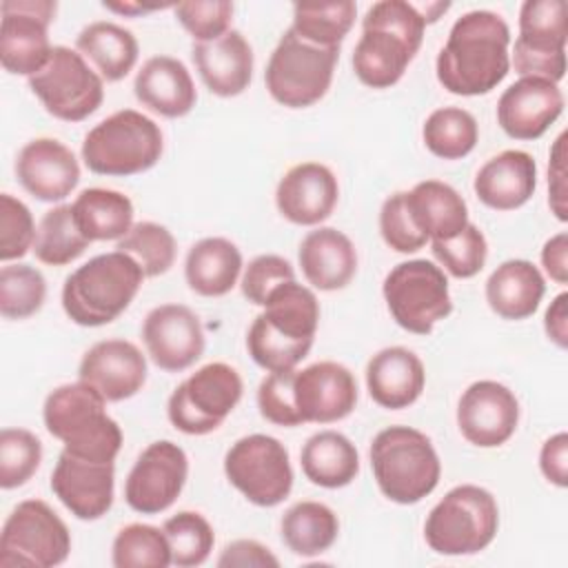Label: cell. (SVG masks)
I'll use <instances>...</instances> for the list:
<instances>
[{
    "instance_id": "cell-1",
    "label": "cell",
    "mask_w": 568,
    "mask_h": 568,
    "mask_svg": "<svg viewBox=\"0 0 568 568\" xmlns=\"http://www.w3.org/2000/svg\"><path fill=\"white\" fill-rule=\"evenodd\" d=\"M510 29L488 9L466 11L437 53V82L453 95L490 93L510 71Z\"/></svg>"
},
{
    "instance_id": "cell-2",
    "label": "cell",
    "mask_w": 568,
    "mask_h": 568,
    "mask_svg": "<svg viewBox=\"0 0 568 568\" xmlns=\"http://www.w3.org/2000/svg\"><path fill=\"white\" fill-rule=\"evenodd\" d=\"M246 333L248 355L268 373L293 371L311 351L320 326V302L300 282H284L266 297Z\"/></svg>"
},
{
    "instance_id": "cell-3",
    "label": "cell",
    "mask_w": 568,
    "mask_h": 568,
    "mask_svg": "<svg viewBox=\"0 0 568 568\" xmlns=\"http://www.w3.org/2000/svg\"><path fill=\"white\" fill-rule=\"evenodd\" d=\"M426 22L415 2L382 0L362 18V36L353 49V71L371 89L397 84L422 47Z\"/></svg>"
},
{
    "instance_id": "cell-4",
    "label": "cell",
    "mask_w": 568,
    "mask_h": 568,
    "mask_svg": "<svg viewBox=\"0 0 568 568\" xmlns=\"http://www.w3.org/2000/svg\"><path fill=\"white\" fill-rule=\"evenodd\" d=\"M44 428L62 442V450L113 464L122 448V430L106 413V399L89 384L73 382L53 388L42 406Z\"/></svg>"
},
{
    "instance_id": "cell-5",
    "label": "cell",
    "mask_w": 568,
    "mask_h": 568,
    "mask_svg": "<svg viewBox=\"0 0 568 568\" xmlns=\"http://www.w3.org/2000/svg\"><path fill=\"white\" fill-rule=\"evenodd\" d=\"M144 282L142 268L122 251L91 257L67 275L62 308L78 326H104L118 320Z\"/></svg>"
},
{
    "instance_id": "cell-6",
    "label": "cell",
    "mask_w": 568,
    "mask_h": 568,
    "mask_svg": "<svg viewBox=\"0 0 568 568\" xmlns=\"http://www.w3.org/2000/svg\"><path fill=\"white\" fill-rule=\"evenodd\" d=\"M368 455L377 488L395 504H417L439 484V455L430 437L417 428L388 426L379 430Z\"/></svg>"
},
{
    "instance_id": "cell-7",
    "label": "cell",
    "mask_w": 568,
    "mask_h": 568,
    "mask_svg": "<svg viewBox=\"0 0 568 568\" xmlns=\"http://www.w3.org/2000/svg\"><path fill=\"white\" fill-rule=\"evenodd\" d=\"M162 151V129L149 115L122 109L89 129L80 153L91 173L126 178L153 169Z\"/></svg>"
},
{
    "instance_id": "cell-8",
    "label": "cell",
    "mask_w": 568,
    "mask_h": 568,
    "mask_svg": "<svg viewBox=\"0 0 568 568\" xmlns=\"http://www.w3.org/2000/svg\"><path fill=\"white\" fill-rule=\"evenodd\" d=\"M497 528L499 506L493 493L475 484H459L430 508L424 539L437 555H477L493 544Z\"/></svg>"
},
{
    "instance_id": "cell-9",
    "label": "cell",
    "mask_w": 568,
    "mask_h": 568,
    "mask_svg": "<svg viewBox=\"0 0 568 568\" xmlns=\"http://www.w3.org/2000/svg\"><path fill=\"white\" fill-rule=\"evenodd\" d=\"M337 60L339 47L311 44L288 29L266 62V91L282 106L306 109L331 89Z\"/></svg>"
},
{
    "instance_id": "cell-10",
    "label": "cell",
    "mask_w": 568,
    "mask_h": 568,
    "mask_svg": "<svg viewBox=\"0 0 568 568\" xmlns=\"http://www.w3.org/2000/svg\"><path fill=\"white\" fill-rule=\"evenodd\" d=\"M382 295L395 324L415 335H430L435 324L453 313L448 277L430 260L393 266L384 277Z\"/></svg>"
},
{
    "instance_id": "cell-11",
    "label": "cell",
    "mask_w": 568,
    "mask_h": 568,
    "mask_svg": "<svg viewBox=\"0 0 568 568\" xmlns=\"http://www.w3.org/2000/svg\"><path fill=\"white\" fill-rule=\"evenodd\" d=\"M242 393V377L231 364H204L171 393L169 422L184 435H209L233 413Z\"/></svg>"
},
{
    "instance_id": "cell-12",
    "label": "cell",
    "mask_w": 568,
    "mask_h": 568,
    "mask_svg": "<svg viewBox=\"0 0 568 568\" xmlns=\"http://www.w3.org/2000/svg\"><path fill=\"white\" fill-rule=\"evenodd\" d=\"M69 552L71 532L47 501L24 499L9 513L0 532L2 568H51Z\"/></svg>"
},
{
    "instance_id": "cell-13",
    "label": "cell",
    "mask_w": 568,
    "mask_h": 568,
    "mask_svg": "<svg viewBox=\"0 0 568 568\" xmlns=\"http://www.w3.org/2000/svg\"><path fill=\"white\" fill-rule=\"evenodd\" d=\"M31 93L44 111L64 122H82L104 100V80L93 71L80 51L58 44L49 62L29 78Z\"/></svg>"
},
{
    "instance_id": "cell-14",
    "label": "cell",
    "mask_w": 568,
    "mask_h": 568,
    "mask_svg": "<svg viewBox=\"0 0 568 568\" xmlns=\"http://www.w3.org/2000/svg\"><path fill=\"white\" fill-rule=\"evenodd\" d=\"M224 475L251 504L273 508L293 488V468L286 446L264 433L240 437L224 455Z\"/></svg>"
},
{
    "instance_id": "cell-15",
    "label": "cell",
    "mask_w": 568,
    "mask_h": 568,
    "mask_svg": "<svg viewBox=\"0 0 568 568\" xmlns=\"http://www.w3.org/2000/svg\"><path fill=\"white\" fill-rule=\"evenodd\" d=\"M568 11L564 0H526L519 9L510 67L515 73L535 75L559 84L566 75Z\"/></svg>"
},
{
    "instance_id": "cell-16",
    "label": "cell",
    "mask_w": 568,
    "mask_h": 568,
    "mask_svg": "<svg viewBox=\"0 0 568 568\" xmlns=\"http://www.w3.org/2000/svg\"><path fill=\"white\" fill-rule=\"evenodd\" d=\"M0 62L7 73L36 75L51 58L49 24L58 11L51 0H4L0 4Z\"/></svg>"
},
{
    "instance_id": "cell-17",
    "label": "cell",
    "mask_w": 568,
    "mask_h": 568,
    "mask_svg": "<svg viewBox=\"0 0 568 568\" xmlns=\"http://www.w3.org/2000/svg\"><path fill=\"white\" fill-rule=\"evenodd\" d=\"M189 477L186 453L171 439L149 444L124 481V501L142 515L164 513L175 504Z\"/></svg>"
},
{
    "instance_id": "cell-18",
    "label": "cell",
    "mask_w": 568,
    "mask_h": 568,
    "mask_svg": "<svg viewBox=\"0 0 568 568\" xmlns=\"http://www.w3.org/2000/svg\"><path fill=\"white\" fill-rule=\"evenodd\" d=\"M519 424V402L515 393L495 382H473L457 402V426L462 437L477 448L506 444Z\"/></svg>"
},
{
    "instance_id": "cell-19",
    "label": "cell",
    "mask_w": 568,
    "mask_h": 568,
    "mask_svg": "<svg viewBox=\"0 0 568 568\" xmlns=\"http://www.w3.org/2000/svg\"><path fill=\"white\" fill-rule=\"evenodd\" d=\"M142 342L158 368L180 373L202 357L204 328L189 306L160 304L151 308L142 322Z\"/></svg>"
},
{
    "instance_id": "cell-20",
    "label": "cell",
    "mask_w": 568,
    "mask_h": 568,
    "mask_svg": "<svg viewBox=\"0 0 568 568\" xmlns=\"http://www.w3.org/2000/svg\"><path fill=\"white\" fill-rule=\"evenodd\" d=\"M295 406L304 424H333L357 404V379L339 362H315L295 371Z\"/></svg>"
},
{
    "instance_id": "cell-21",
    "label": "cell",
    "mask_w": 568,
    "mask_h": 568,
    "mask_svg": "<svg viewBox=\"0 0 568 568\" xmlns=\"http://www.w3.org/2000/svg\"><path fill=\"white\" fill-rule=\"evenodd\" d=\"M559 84L524 75L513 82L497 100V124L513 140H537L564 113Z\"/></svg>"
},
{
    "instance_id": "cell-22",
    "label": "cell",
    "mask_w": 568,
    "mask_h": 568,
    "mask_svg": "<svg viewBox=\"0 0 568 568\" xmlns=\"http://www.w3.org/2000/svg\"><path fill=\"white\" fill-rule=\"evenodd\" d=\"M115 466L89 462L67 450L60 453L53 473L51 490L62 506L82 521H95L113 506Z\"/></svg>"
},
{
    "instance_id": "cell-23",
    "label": "cell",
    "mask_w": 568,
    "mask_h": 568,
    "mask_svg": "<svg viewBox=\"0 0 568 568\" xmlns=\"http://www.w3.org/2000/svg\"><path fill=\"white\" fill-rule=\"evenodd\" d=\"M78 379L93 386L106 402H122L142 390L146 357L133 342L102 339L82 355Z\"/></svg>"
},
{
    "instance_id": "cell-24",
    "label": "cell",
    "mask_w": 568,
    "mask_h": 568,
    "mask_svg": "<svg viewBox=\"0 0 568 568\" xmlns=\"http://www.w3.org/2000/svg\"><path fill=\"white\" fill-rule=\"evenodd\" d=\"M339 184L335 173L320 162L291 166L275 189V204L284 220L297 226H317L337 206Z\"/></svg>"
},
{
    "instance_id": "cell-25",
    "label": "cell",
    "mask_w": 568,
    "mask_h": 568,
    "mask_svg": "<svg viewBox=\"0 0 568 568\" xmlns=\"http://www.w3.org/2000/svg\"><path fill=\"white\" fill-rule=\"evenodd\" d=\"M20 186L40 202H60L80 182V164L73 151L55 138L27 142L16 158Z\"/></svg>"
},
{
    "instance_id": "cell-26",
    "label": "cell",
    "mask_w": 568,
    "mask_h": 568,
    "mask_svg": "<svg viewBox=\"0 0 568 568\" xmlns=\"http://www.w3.org/2000/svg\"><path fill=\"white\" fill-rule=\"evenodd\" d=\"M191 58L204 87L213 95L235 98L251 84L253 49L237 29H231L211 42H195Z\"/></svg>"
},
{
    "instance_id": "cell-27",
    "label": "cell",
    "mask_w": 568,
    "mask_h": 568,
    "mask_svg": "<svg viewBox=\"0 0 568 568\" xmlns=\"http://www.w3.org/2000/svg\"><path fill=\"white\" fill-rule=\"evenodd\" d=\"M473 189L488 209L515 211L537 189V162L521 149H506L479 166Z\"/></svg>"
},
{
    "instance_id": "cell-28",
    "label": "cell",
    "mask_w": 568,
    "mask_h": 568,
    "mask_svg": "<svg viewBox=\"0 0 568 568\" xmlns=\"http://www.w3.org/2000/svg\"><path fill=\"white\" fill-rule=\"evenodd\" d=\"M426 386L422 359L404 346H386L366 364V388L371 399L388 410L415 404Z\"/></svg>"
},
{
    "instance_id": "cell-29",
    "label": "cell",
    "mask_w": 568,
    "mask_h": 568,
    "mask_svg": "<svg viewBox=\"0 0 568 568\" xmlns=\"http://www.w3.org/2000/svg\"><path fill=\"white\" fill-rule=\"evenodd\" d=\"M297 262L306 282L320 291H339L357 273L355 244L333 226L308 231L300 242Z\"/></svg>"
},
{
    "instance_id": "cell-30",
    "label": "cell",
    "mask_w": 568,
    "mask_h": 568,
    "mask_svg": "<svg viewBox=\"0 0 568 568\" xmlns=\"http://www.w3.org/2000/svg\"><path fill=\"white\" fill-rule=\"evenodd\" d=\"M133 93L142 106L162 118H182L197 100L189 69L173 55L149 58L133 80Z\"/></svg>"
},
{
    "instance_id": "cell-31",
    "label": "cell",
    "mask_w": 568,
    "mask_h": 568,
    "mask_svg": "<svg viewBox=\"0 0 568 568\" xmlns=\"http://www.w3.org/2000/svg\"><path fill=\"white\" fill-rule=\"evenodd\" d=\"M486 302L501 320H526L546 293L541 271L528 260H506L486 280Z\"/></svg>"
},
{
    "instance_id": "cell-32",
    "label": "cell",
    "mask_w": 568,
    "mask_h": 568,
    "mask_svg": "<svg viewBox=\"0 0 568 568\" xmlns=\"http://www.w3.org/2000/svg\"><path fill=\"white\" fill-rule=\"evenodd\" d=\"M406 206L417 229L430 240H450L468 224L466 200L442 180L417 182L406 191Z\"/></svg>"
},
{
    "instance_id": "cell-33",
    "label": "cell",
    "mask_w": 568,
    "mask_h": 568,
    "mask_svg": "<svg viewBox=\"0 0 568 568\" xmlns=\"http://www.w3.org/2000/svg\"><path fill=\"white\" fill-rule=\"evenodd\" d=\"M242 273V253L226 237H202L184 260V277L193 293L222 297L231 293Z\"/></svg>"
},
{
    "instance_id": "cell-34",
    "label": "cell",
    "mask_w": 568,
    "mask_h": 568,
    "mask_svg": "<svg viewBox=\"0 0 568 568\" xmlns=\"http://www.w3.org/2000/svg\"><path fill=\"white\" fill-rule=\"evenodd\" d=\"M300 464L311 484L322 488H344L359 473V453L346 435L337 430H320L302 446Z\"/></svg>"
},
{
    "instance_id": "cell-35",
    "label": "cell",
    "mask_w": 568,
    "mask_h": 568,
    "mask_svg": "<svg viewBox=\"0 0 568 568\" xmlns=\"http://www.w3.org/2000/svg\"><path fill=\"white\" fill-rule=\"evenodd\" d=\"M75 51L98 69L102 80L118 82L133 71L140 44L129 29L109 20H98L78 33Z\"/></svg>"
},
{
    "instance_id": "cell-36",
    "label": "cell",
    "mask_w": 568,
    "mask_h": 568,
    "mask_svg": "<svg viewBox=\"0 0 568 568\" xmlns=\"http://www.w3.org/2000/svg\"><path fill=\"white\" fill-rule=\"evenodd\" d=\"M71 211L80 233L89 242L122 240L133 226V202L113 189L91 186L80 191Z\"/></svg>"
},
{
    "instance_id": "cell-37",
    "label": "cell",
    "mask_w": 568,
    "mask_h": 568,
    "mask_svg": "<svg viewBox=\"0 0 568 568\" xmlns=\"http://www.w3.org/2000/svg\"><path fill=\"white\" fill-rule=\"evenodd\" d=\"M280 532L282 541L293 555L315 557L335 544L339 535V519L326 504L306 499L293 504L282 515Z\"/></svg>"
},
{
    "instance_id": "cell-38",
    "label": "cell",
    "mask_w": 568,
    "mask_h": 568,
    "mask_svg": "<svg viewBox=\"0 0 568 568\" xmlns=\"http://www.w3.org/2000/svg\"><path fill=\"white\" fill-rule=\"evenodd\" d=\"M422 140L435 158L462 160L475 149L479 140V126L470 111L462 106H442L426 118L422 126Z\"/></svg>"
},
{
    "instance_id": "cell-39",
    "label": "cell",
    "mask_w": 568,
    "mask_h": 568,
    "mask_svg": "<svg viewBox=\"0 0 568 568\" xmlns=\"http://www.w3.org/2000/svg\"><path fill=\"white\" fill-rule=\"evenodd\" d=\"M89 240L80 233L71 204H58L49 209L36 229L33 255L38 262L49 266H64L78 260L87 248Z\"/></svg>"
},
{
    "instance_id": "cell-40",
    "label": "cell",
    "mask_w": 568,
    "mask_h": 568,
    "mask_svg": "<svg viewBox=\"0 0 568 568\" xmlns=\"http://www.w3.org/2000/svg\"><path fill=\"white\" fill-rule=\"evenodd\" d=\"M357 16V4L342 2H297L293 4L291 29L317 47H339Z\"/></svg>"
},
{
    "instance_id": "cell-41",
    "label": "cell",
    "mask_w": 568,
    "mask_h": 568,
    "mask_svg": "<svg viewBox=\"0 0 568 568\" xmlns=\"http://www.w3.org/2000/svg\"><path fill=\"white\" fill-rule=\"evenodd\" d=\"M115 568H166L171 548L162 528L151 524H129L118 530L111 546Z\"/></svg>"
},
{
    "instance_id": "cell-42",
    "label": "cell",
    "mask_w": 568,
    "mask_h": 568,
    "mask_svg": "<svg viewBox=\"0 0 568 568\" xmlns=\"http://www.w3.org/2000/svg\"><path fill=\"white\" fill-rule=\"evenodd\" d=\"M115 251L126 253L142 268L144 277L164 275L175 262V237L173 233L158 222H135L131 231L118 240Z\"/></svg>"
},
{
    "instance_id": "cell-43",
    "label": "cell",
    "mask_w": 568,
    "mask_h": 568,
    "mask_svg": "<svg viewBox=\"0 0 568 568\" xmlns=\"http://www.w3.org/2000/svg\"><path fill=\"white\" fill-rule=\"evenodd\" d=\"M162 530L171 548V564L178 568L202 566L215 544L213 526L195 510H180L164 521Z\"/></svg>"
},
{
    "instance_id": "cell-44",
    "label": "cell",
    "mask_w": 568,
    "mask_h": 568,
    "mask_svg": "<svg viewBox=\"0 0 568 568\" xmlns=\"http://www.w3.org/2000/svg\"><path fill=\"white\" fill-rule=\"evenodd\" d=\"M47 300V280L31 264H4L0 268V313L7 320L36 315Z\"/></svg>"
},
{
    "instance_id": "cell-45",
    "label": "cell",
    "mask_w": 568,
    "mask_h": 568,
    "mask_svg": "<svg viewBox=\"0 0 568 568\" xmlns=\"http://www.w3.org/2000/svg\"><path fill=\"white\" fill-rule=\"evenodd\" d=\"M42 462V442L27 428L0 430V486H24Z\"/></svg>"
},
{
    "instance_id": "cell-46",
    "label": "cell",
    "mask_w": 568,
    "mask_h": 568,
    "mask_svg": "<svg viewBox=\"0 0 568 568\" xmlns=\"http://www.w3.org/2000/svg\"><path fill=\"white\" fill-rule=\"evenodd\" d=\"M435 260L457 280L475 277L488 257V242L479 226L468 222L455 237L430 242Z\"/></svg>"
},
{
    "instance_id": "cell-47",
    "label": "cell",
    "mask_w": 568,
    "mask_h": 568,
    "mask_svg": "<svg viewBox=\"0 0 568 568\" xmlns=\"http://www.w3.org/2000/svg\"><path fill=\"white\" fill-rule=\"evenodd\" d=\"M36 224L29 206L11 193L0 195V260L24 257L36 242Z\"/></svg>"
},
{
    "instance_id": "cell-48",
    "label": "cell",
    "mask_w": 568,
    "mask_h": 568,
    "mask_svg": "<svg viewBox=\"0 0 568 568\" xmlns=\"http://www.w3.org/2000/svg\"><path fill=\"white\" fill-rule=\"evenodd\" d=\"M178 22L195 42H211L231 31L233 2L226 0H195L173 4Z\"/></svg>"
},
{
    "instance_id": "cell-49",
    "label": "cell",
    "mask_w": 568,
    "mask_h": 568,
    "mask_svg": "<svg viewBox=\"0 0 568 568\" xmlns=\"http://www.w3.org/2000/svg\"><path fill=\"white\" fill-rule=\"evenodd\" d=\"M379 233L386 246L397 253H415L424 248L428 237L417 229L406 206V191L388 195L379 209Z\"/></svg>"
},
{
    "instance_id": "cell-50",
    "label": "cell",
    "mask_w": 568,
    "mask_h": 568,
    "mask_svg": "<svg viewBox=\"0 0 568 568\" xmlns=\"http://www.w3.org/2000/svg\"><path fill=\"white\" fill-rule=\"evenodd\" d=\"M293 382H295V368L268 373L260 382L257 408L266 422H271L275 426H286V428L304 424L297 413V406H295Z\"/></svg>"
},
{
    "instance_id": "cell-51",
    "label": "cell",
    "mask_w": 568,
    "mask_h": 568,
    "mask_svg": "<svg viewBox=\"0 0 568 568\" xmlns=\"http://www.w3.org/2000/svg\"><path fill=\"white\" fill-rule=\"evenodd\" d=\"M293 280H295V271L288 260H284L282 255H275V253H264L248 262V266L242 273L240 286H242V295L251 304L264 306L271 291H275L280 284L293 282Z\"/></svg>"
},
{
    "instance_id": "cell-52",
    "label": "cell",
    "mask_w": 568,
    "mask_h": 568,
    "mask_svg": "<svg viewBox=\"0 0 568 568\" xmlns=\"http://www.w3.org/2000/svg\"><path fill=\"white\" fill-rule=\"evenodd\" d=\"M566 140L568 133L561 131L552 142L548 158V206L559 222L568 220V182H566Z\"/></svg>"
},
{
    "instance_id": "cell-53",
    "label": "cell",
    "mask_w": 568,
    "mask_h": 568,
    "mask_svg": "<svg viewBox=\"0 0 568 568\" xmlns=\"http://www.w3.org/2000/svg\"><path fill=\"white\" fill-rule=\"evenodd\" d=\"M220 568H233V566H255V568H266V566H280V559L260 541L255 539H235L224 546L222 555L217 557Z\"/></svg>"
},
{
    "instance_id": "cell-54",
    "label": "cell",
    "mask_w": 568,
    "mask_h": 568,
    "mask_svg": "<svg viewBox=\"0 0 568 568\" xmlns=\"http://www.w3.org/2000/svg\"><path fill=\"white\" fill-rule=\"evenodd\" d=\"M541 475L557 488L568 486V435L557 433L541 444L539 450Z\"/></svg>"
},
{
    "instance_id": "cell-55",
    "label": "cell",
    "mask_w": 568,
    "mask_h": 568,
    "mask_svg": "<svg viewBox=\"0 0 568 568\" xmlns=\"http://www.w3.org/2000/svg\"><path fill=\"white\" fill-rule=\"evenodd\" d=\"M541 266L555 284L568 282V233L559 231L541 248Z\"/></svg>"
},
{
    "instance_id": "cell-56",
    "label": "cell",
    "mask_w": 568,
    "mask_h": 568,
    "mask_svg": "<svg viewBox=\"0 0 568 568\" xmlns=\"http://www.w3.org/2000/svg\"><path fill=\"white\" fill-rule=\"evenodd\" d=\"M566 306H568V293H559L550 302L544 315V331L548 339L559 348L568 346V308Z\"/></svg>"
},
{
    "instance_id": "cell-57",
    "label": "cell",
    "mask_w": 568,
    "mask_h": 568,
    "mask_svg": "<svg viewBox=\"0 0 568 568\" xmlns=\"http://www.w3.org/2000/svg\"><path fill=\"white\" fill-rule=\"evenodd\" d=\"M102 7L109 9V11L122 13V16H144V13L164 9V7H169V4H153V7H146V4H140V2H102Z\"/></svg>"
},
{
    "instance_id": "cell-58",
    "label": "cell",
    "mask_w": 568,
    "mask_h": 568,
    "mask_svg": "<svg viewBox=\"0 0 568 568\" xmlns=\"http://www.w3.org/2000/svg\"><path fill=\"white\" fill-rule=\"evenodd\" d=\"M415 7H417V11H419V16L424 18V22H426V24L437 22V20H439V16H442V13H446V11L450 9V4H448V2H426V4H415Z\"/></svg>"
}]
</instances>
